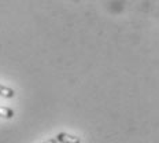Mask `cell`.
I'll return each mask as SVG.
<instances>
[{
  "label": "cell",
  "mask_w": 159,
  "mask_h": 143,
  "mask_svg": "<svg viewBox=\"0 0 159 143\" xmlns=\"http://www.w3.org/2000/svg\"><path fill=\"white\" fill-rule=\"evenodd\" d=\"M55 139L58 143H81V139L78 136L67 134V132H61L55 136Z\"/></svg>",
  "instance_id": "6da1fadb"
},
{
  "label": "cell",
  "mask_w": 159,
  "mask_h": 143,
  "mask_svg": "<svg viewBox=\"0 0 159 143\" xmlns=\"http://www.w3.org/2000/svg\"><path fill=\"white\" fill-rule=\"evenodd\" d=\"M0 96L3 98H7V99H11L15 96V91L10 87H6V85H2L0 84Z\"/></svg>",
  "instance_id": "7a4b0ae2"
},
{
  "label": "cell",
  "mask_w": 159,
  "mask_h": 143,
  "mask_svg": "<svg viewBox=\"0 0 159 143\" xmlns=\"http://www.w3.org/2000/svg\"><path fill=\"white\" fill-rule=\"evenodd\" d=\"M14 110L11 107H7V106H0V118H6L10 120L14 117Z\"/></svg>",
  "instance_id": "3957f363"
},
{
  "label": "cell",
  "mask_w": 159,
  "mask_h": 143,
  "mask_svg": "<svg viewBox=\"0 0 159 143\" xmlns=\"http://www.w3.org/2000/svg\"><path fill=\"white\" fill-rule=\"evenodd\" d=\"M44 143H58V142H56L55 138H52V139H48V141H45Z\"/></svg>",
  "instance_id": "277c9868"
}]
</instances>
